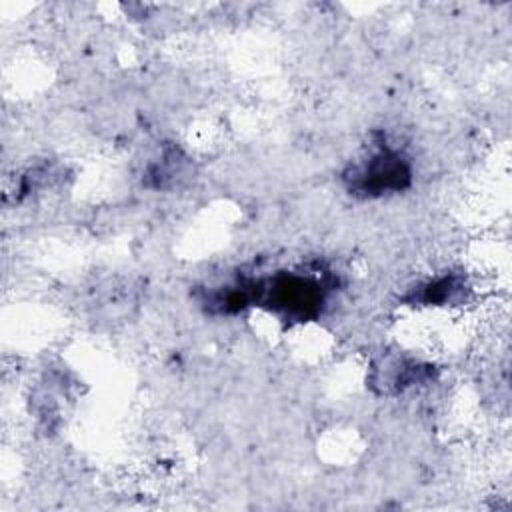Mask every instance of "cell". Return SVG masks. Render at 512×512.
Instances as JSON below:
<instances>
[{
    "label": "cell",
    "instance_id": "obj_2",
    "mask_svg": "<svg viewBox=\"0 0 512 512\" xmlns=\"http://www.w3.org/2000/svg\"><path fill=\"white\" fill-rule=\"evenodd\" d=\"M410 172L404 166V162L390 152L376 154L358 176V184L362 190L368 192H384V190H396L402 188L408 180Z\"/></svg>",
    "mask_w": 512,
    "mask_h": 512
},
{
    "label": "cell",
    "instance_id": "obj_1",
    "mask_svg": "<svg viewBox=\"0 0 512 512\" xmlns=\"http://www.w3.org/2000/svg\"><path fill=\"white\" fill-rule=\"evenodd\" d=\"M270 296H272V304L300 318H306L308 314L316 312L322 300V292L318 290V286L298 276L278 278L274 284V290H270Z\"/></svg>",
    "mask_w": 512,
    "mask_h": 512
}]
</instances>
